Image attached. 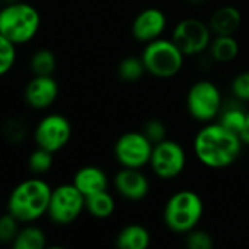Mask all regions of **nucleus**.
I'll return each mask as SVG.
<instances>
[{
  "label": "nucleus",
  "instance_id": "4",
  "mask_svg": "<svg viewBox=\"0 0 249 249\" xmlns=\"http://www.w3.org/2000/svg\"><path fill=\"white\" fill-rule=\"evenodd\" d=\"M204 214V203L198 193L193 190H179L174 193L163 207L165 226L179 235L194 231Z\"/></svg>",
  "mask_w": 249,
  "mask_h": 249
},
{
  "label": "nucleus",
  "instance_id": "31",
  "mask_svg": "<svg viewBox=\"0 0 249 249\" xmlns=\"http://www.w3.org/2000/svg\"><path fill=\"white\" fill-rule=\"evenodd\" d=\"M239 137L244 143V146H249V112L247 115V120H245V124H244V128L241 130L239 133Z\"/></svg>",
  "mask_w": 249,
  "mask_h": 249
},
{
  "label": "nucleus",
  "instance_id": "12",
  "mask_svg": "<svg viewBox=\"0 0 249 249\" xmlns=\"http://www.w3.org/2000/svg\"><path fill=\"white\" fill-rule=\"evenodd\" d=\"M168 26L166 13L159 7H146L140 10L133 23H131V35L137 42L147 44L160 38Z\"/></svg>",
  "mask_w": 249,
  "mask_h": 249
},
{
  "label": "nucleus",
  "instance_id": "26",
  "mask_svg": "<svg viewBox=\"0 0 249 249\" xmlns=\"http://www.w3.org/2000/svg\"><path fill=\"white\" fill-rule=\"evenodd\" d=\"M19 223L20 222L7 212H6V214L1 216V219H0V241L3 244H12L15 241L16 235L20 231Z\"/></svg>",
  "mask_w": 249,
  "mask_h": 249
},
{
  "label": "nucleus",
  "instance_id": "14",
  "mask_svg": "<svg viewBox=\"0 0 249 249\" xmlns=\"http://www.w3.org/2000/svg\"><path fill=\"white\" fill-rule=\"evenodd\" d=\"M58 83L53 76H32L23 90V99L32 109H47L58 98Z\"/></svg>",
  "mask_w": 249,
  "mask_h": 249
},
{
  "label": "nucleus",
  "instance_id": "11",
  "mask_svg": "<svg viewBox=\"0 0 249 249\" xmlns=\"http://www.w3.org/2000/svg\"><path fill=\"white\" fill-rule=\"evenodd\" d=\"M71 134L73 127L67 117L61 114H48L38 121L34 130V140L36 147L57 153L69 144Z\"/></svg>",
  "mask_w": 249,
  "mask_h": 249
},
{
  "label": "nucleus",
  "instance_id": "6",
  "mask_svg": "<svg viewBox=\"0 0 249 249\" xmlns=\"http://www.w3.org/2000/svg\"><path fill=\"white\" fill-rule=\"evenodd\" d=\"M185 105L193 120L207 124L219 118L223 109V96L214 82L201 79L190 86Z\"/></svg>",
  "mask_w": 249,
  "mask_h": 249
},
{
  "label": "nucleus",
  "instance_id": "2",
  "mask_svg": "<svg viewBox=\"0 0 249 249\" xmlns=\"http://www.w3.org/2000/svg\"><path fill=\"white\" fill-rule=\"evenodd\" d=\"M51 193L53 188L44 179H23L9 194L6 212L20 223H34L47 214Z\"/></svg>",
  "mask_w": 249,
  "mask_h": 249
},
{
  "label": "nucleus",
  "instance_id": "20",
  "mask_svg": "<svg viewBox=\"0 0 249 249\" xmlns=\"http://www.w3.org/2000/svg\"><path fill=\"white\" fill-rule=\"evenodd\" d=\"M10 245L13 249H44L47 245V235L41 228L28 223V226L19 231Z\"/></svg>",
  "mask_w": 249,
  "mask_h": 249
},
{
  "label": "nucleus",
  "instance_id": "27",
  "mask_svg": "<svg viewBox=\"0 0 249 249\" xmlns=\"http://www.w3.org/2000/svg\"><path fill=\"white\" fill-rule=\"evenodd\" d=\"M231 90L236 101L249 102V70L239 71L231 82Z\"/></svg>",
  "mask_w": 249,
  "mask_h": 249
},
{
  "label": "nucleus",
  "instance_id": "28",
  "mask_svg": "<svg viewBox=\"0 0 249 249\" xmlns=\"http://www.w3.org/2000/svg\"><path fill=\"white\" fill-rule=\"evenodd\" d=\"M185 245L190 249H212L214 247V242L210 233L196 228L194 231L187 233Z\"/></svg>",
  "mask_w": 249,
  "mask_h": 249
},
{
  "label": "nucleus",
  "instance_id": "25",
  "mask_svg": "<svg viewBox=\"0 0 249 249\" xmlns=\"http://www.w3.org/2000/svg\"><path fill=\"white\" fill-rule=\"evenodd\" d=\"M16 44L4 36H0V76H6L16 63Z\"/></svg>",
  "mask_w": 249,
  "mask_h": 249
},
{
  "label": "nucleus",
  "instance_id": "16",
  "mask_svg": "<svg viewBox=\"0 0 249 249\" xmlns=\"http://www.w3.org/2000/svg\"><path fill=\"white\" fill-rule=\"evenodd\" d=\"M207 22L214 35H235L242 25V13L233 4H225L213 10Z\"/></svg>",
  "mask_w": 249,
  "mask_h": 249
},
{
  "label": "nucleus",
  "instance_id": "13",
  "mask_svg": "<svg viewBox=\"0 0 249 249\" xmlns=\"http://www.w3.org/2000/svg\"><path fill=\"white\" fill-rule=\"evenodd\" d=\"M112 184L118 196L130 201H142L150 193V181L137 168H123L114 175Z\"/></svg>",
  "mask_w": 249,
  "mask_h": 249
},
{
  "label": "nucleus",
  "instance_id": "9",
  "mask_svg": "<svg viewBox=\"0 0 249 249\" xmlns=\"http://www.w3.org/2000/svg\"><path fill=\"white\" fill-rule=\"evenodd\" d=\"M149 166L156 178L163 181L175 179L187 166V153L178 142L165 139L153 146Z\"/></svg>",
  "mask_w": 249,
  "mask_h": 249
},
{
  "label": "nucleus",
  "instance_id": "3",
  "mask_svg": "<svg viewBox=\"0 0 249 249\" xmlns=\"http://www.w3.org/2000/svg\"><path fill=\"white\" fill-rule=\"evenodd\" d=\"M41 28V16L35 6L26 1L6 3L0 10V36L16 45L31 42Z\"/></svg>",
  "mask_w": 249,
  "mask_h": 249
},
{
  "label": "nucleus",
  "instance_id": "15",
  "mask_svg": "<svg viewBox=\"0 0 249 249\" xmlns=\"http://www.w3.org/2000/svg\"><path fill=\"white\" fill-rule=\"evenodd\" d=\"M73 185L85 197H89L96 193L107 191L109 185V179L102 168L95 165H86L79 168L73 175Z\"/></svg>",
  "mask_w": 249,
  "mask_h": 249
},
{
  "label": "nucleus",
  "instance_id": "8",
  "mask_svg": "<svg viewBox=\"0 0 249 249\" xmlns=\"http://www.w3.org/2000/svg\"><path fill=\"white\" fill-rule=\"evenodd\" d=\"M86 212V197L71 184L53 188L47 216L55 225H70Z\"/></svg>",
  "mask_w": 249,
  "mask_h": 249
},
{
  "label": "nucleus",
  "instance_id": "24",
  "mask_svg": "<svg viewBox=\"0 0 249 249\" xmlns=\"http://www.w3.org/2000/svg\"><path fill=\"white\" fill-rule=\"evenodd\" d=\"M54 165V153L36 147L34 152L29 153L28 158V168L34 175H44L51 171Z\"/></svg>",
  "mask_w": 249,
  "mask_h": 249
},
{
  "label": "nucleus",
  "instance_id": "21",
  "mask_svg": "<svg viewBox=\"0 0 249 249\" xmlns=\"http://www.w3.org/2000/svg\"><path fill=\"white\" fill-rule=\"evenodd\" d=\"M29 69L32 76H53L57 69V57L51 50L39 48L31 55Z\"/></svg>",
  "mask_w": 249,
  "mask_h": 249
},
{
  "label": "nucleus",
  "instance_id": "23",
  "mask_svg": "<svg viewBox=\"0 0 249 249\" xmlns=\"http://www.w3.org/2000/svg\"><path fill=\"white\" fill-rule=\"evenodd\" d=\"M247 115H248V112H247L242 107H239V105L226 107V108L223 107V109H222V112H220L217 121H219L223 127H226L228 130H231V131L239 134L241 130L244 128Z\"/></svg>",
  "mask_w": 249,
  "mask_h": 249
},
{
  "label": "nucleus",
  "instance_id": "5",
  "mask_svg": "<svg viewBox=\"0 0 249 249\" xmlns=\"http://www.w3.org/2000/svg\"><path fill=\"white\" fill-rule=\"evenodd\" d=\"M142 60L149 74L156 79H172L184 67L185 54L172 41V38H158L144 44Z\"/></svg>",
  "mask_w": 249,
  "mask_h": 249
},
{
  "label": "nucleus",
  "instance_id": "17",
  "mask_svg": "<svg viewBox=\"0 0 249 249\" xmlns=\"http://www.w3.org/2000/svg\"><path fill=\"white\" fill-rule=\"evenodd\" d=\"M150 242V232L140 223L125 225L115 236V245L120 249H147Z\"/></svg>",
  "mask_w": 249,
  "mask_h": 249
},
{
  "label": "nucleus",
  "instance_id": "1",
  "mask_svg": "<svg viewBox=\"0 0 249 249\" xmlns=\"http://www.w3.org/2000/svg\"><path fill=\"white\" fill-rule=\"evenodd\" d=\"M244 143L239 134L228 130L219 121L204 124L196 134L193 150L201 165L210 169H225L233 165Z\"/></svg>",
  "mask_w": 249,
  "mask_h": 249
},
{
  "label": "nucleus",
  "instance_id": "19",
  "mask_svg": "<svg viewBox=\"0 0 249 249\" xmlns=\"http://www.w3.org/2000/svg\"><path fill=\"white\" fill-rule=\"evenodd\" d=\"M115 207H117L115 200L108 193V190L86 197V212L95 219L99 220L109 219L114 214Z\"/></svg>",
  "mask_w": 249,
  "mask_h": 249
},
{
  "label": "nucleus",
  "instance_id": "10",
  "mask_svg": "<svg viewBox=\"0 0 249 249\" xmlns=\"http://www.w3.org/2000/svg\"><path fill=\"white\" fill-rule=\"evenodd\" d=\"M153 146L143 131H127L117 139L114 158L123 168L142 169L149 165Z\"/></svg>",
  "mask_w": 249,
  "mask_h": 249
},
{
  "label": "nucleus",
  "instance_id": "18",
  "mask_svg": "<svg viewBox=\"0 0 249 249\" xmlns=\"http://www.w3.org/2000/svg\"><path fill=\"white\" fill-rule=\"evenodd\" d=\"M241 47L235 35H214L209 47V54L219 64H229L239 55Z\"/></svg>",
  "mask_w": 249,
  "mask_h": 249
},
{
  "label": "nucleus",
  "instance_id": "22",
  "mask_svg": "<svg viewBox=\"0 0 249 249\" xmlns=\"http://www.w3.org/2000/svg\"><path fill=\"white\" fill-rule=\"evenodd\" d=\"M147 73L142 57L128 55L118 63L117 74L124 82H137Z\"/></svg>",
  "mask_w": 249,
  "mask_h": 249
},
{
  "label": "nucleus",
  "instance_id": "7",
  "mask_svg": "<svg viewBox=\"0 0 249 249\" xmlns=\"http://www.w3.org/2000/svg\"><path fill=\"white\" fill-rule=\"evenodd\" d=\"M214 34L204 22L198 18H184L172 29V41L179 47L185 57L201 55L209 51Z\"/></svg>",
  "mask_w": 249,
  "mask_h": 249
},
{
  "label": "nucleus",
  "instance_id": "30",
  "mask_svg": "<svg viewBox=\"0 0 249 249\" xmlns=\"http://www.w3.org/2000/svg\"><path fill=\"white\" fill-rule=\"evenodd\" d=\"M4 134L9 140L18 142L19 139H22V136H25V128H22L19 121L10 120V123H7V125L4 127Z\"/></svg>",
  "mask_w": 249,
  "mask_h": 249
},
{
  "label": "nucleus",
  "instance_id": "29",
  "mask_svg": "<svg viewBox=\"0 0 249 249\" xmlns=\"http://www.w3.org/2000/svg\"><path fill=\"white\" fill-rule=\"evenodd\" d=\"M142 131L146 134V137H147L153 144H156V143H159V142L168 139V137H166L168 128H166L165 123H163L162 120H159V118H152V120H149V121L144 124V127H143Z\"/></svg>",
  "mask_w": 249,
  "mask_h": 249
}]
</instances>
